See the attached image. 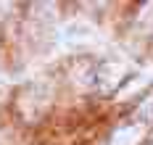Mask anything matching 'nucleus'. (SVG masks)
<instances>
[{"mask_svg":"<svg viewBox=\"0 0 153 145\" xmlns=\"http://www.w3.org/2000/svg\"><path fill=\"white\" fill-rule=\"evenodd\" d=\"M92 37H95V29H92L90 24H85V21H71V24H66L61 29L58 42H61L63 48H79V45L92 42Z\"/></svg>","mask_w":153,"mask_h":145,"instance_id":"obj_1","label":"nucleus"},{"mask_svg":"<svg viewBox=\"0 0 153 145\" xmlns=\"http://www.w3.org/2000/svg\"><path fill=\"white\" fill-rule=\"evenodd\" d=\"M124 71H127V69H124L122 64H103V69L98 71V84H100V90H106V92L114 90V87L124 79Z\"/></svg>","mask_w":153,"mask_h":145,"instance_id":"obj_2","label":"nucleus"},{"mask_svg":"<svg viewBox=\"0 0 153 145\" xmlns=\"http://www.w3.org/2000/svg\"><path fill=\"white\" fill-rule=\"evenodd\" d=\"M143 132H145V129L140 127V124L122 127V129H116V132L111 135V145H137L140 140H143Z\"/></svg>","mask_w":153,"mask_h":145,"instance_id":"obj_3","label":"nucleus"},{"mask_svg":"<svg viewBox=\"0 0 153 145\" xmlns=\"http://www.w3.org/2000/svg\"><path fill=\"white\" fill-rule=\"evenodd\" d=\"M5 8H8V5H5V3H0V11H5Z\"/></svg>","mask_w":153,"mask_h":145,"instance_id":"obj_4","label":"nucleus"}]
</instances>
